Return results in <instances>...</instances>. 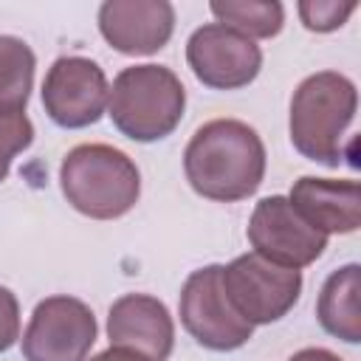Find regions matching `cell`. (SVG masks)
I'll list each match as a JSON object with an SVG mask.
<instances>
[{
    "mask_svg": "<svg viewBox=\"0 0 361 361\" xmlns=\"http://www.w3.org/2000/svg\"><path fill=\"white\" fill-rule=\"evenodd\" d=\"M316 319L324 333L347 344L361 341V265L347 262L333 271L316 299Z\"/></svg>",
    "mask_w": 361,
    "mask_h": 361,
    "instance_id": "cell-14",
    "label": "cell"
},
{
    "mask_svg": "<svg viewBox=\"0 0 361 361\" xmlns=\"http://www.w3.org/2000/svg\"><path fill=\"white\" fill-rule=\"evenodd\" d=\"M110 347H130L155 361H166L175 347V322L166 305L149 293H124L107 313Z\"/></svg>",
    "mask_w": 361,
    "mask_h": 361,
    "instance_id": "cell-12",
    "label": "cell"
},
{
    "mask_svg": "<svg viewBox=\"0 0 361 361\" xmlns=\"http://www.w3.org/2000/svg\"><path fill=\"white\" fill-rule=\"evenodd\" d=\"M296 214L319 234H353L361 226V189L353 178H313L305 175L288 195Z\"/></svg>",
    "mask_w": 361,
    "mask_h": 361,
    "instance_id": "cell-13",
    "label": "cell"
},
{
    "mask_svg": "<svg viewBox=\"0 0 361 361\" xmlns=\"http://www.w3.org/2000/svg\"><path fill=\"white\" fill-rule=\"evenodd\" d=\"M34 144V124L25 113H0V183L8 178L11 161Z\"/></svg>",
    "mask_w": 361,
    "mask_h": 361,
    "instance_id": "cell-17",
    "label": "cell"
},
{
    "mask_svg": "<svg viewBox=\"0 0 361 361\" xmlns=\"http://www.w3.org/2000/svg\"><path fill=\"white\" fill-rule=\"evenodd\" d=\"M288 361H341L333 350H324V347H305L299 353H293Z\"/></svg>",
    "mask_w": 361,
    "mask_h": 361,
    "instance_id": "cell-21",
    "label": "cell"
},
{
    "mask_svg": "<svg viewBox=\"0 0 361 361\" xmlns=\"http://www.w3.org/2000/svg\"><path fill=\"white\" fill-rule=\"evenodd\" d=\"M37 56L20 37L0 34V113H25L34 87Z\"/></svg>",
    "mask_w": 361,
    "mask_h": 361,
    "instance_id": "cell-15",
    "label": "cell"
},
{
    "mask_svg": "<svg viewBox=\"0 0 361 361\" xmlns=\"http://www.w3.org/2000/svg\"><path fill=\"white\" fill-rule=\"evenodd\" d=\"M17 338H20V302L6 285H0V353L11 350Z\"/></svg>",
    "mask_w": 361,
    "mask_h": 361,
    "instance_id": "cell-19",
    "label": "cell"
},
{
    "mask_svg": "<svg viewBox=\"0 0 361 361\" xmlns=\"http://www.w3.org/2000/svg\"><path fill=\"white\" fill-rule=\"evenodd\" d=\"M110 85L99 62L87 56H59L42 82V107L62 130L96 124L107 110Z\"/></svg>",
    "mask_w": 361,
    "mask_h": 361,
    "instance_id": "cell-8",
    "label": "cell"
},
{
    "mask_svg": "<svg viewBox=\"0 0 361 361\" xmlns=\"http://www.w3.org/2000/svg\"><path fill=\"white\" fill-rule=\"evenodd\" d=\"M223 290L248 324H274L299 302L302 271L279 268L251 251L223 265Z\"/></svg>",
    "mask_w": 361,
    "mask_h": 361,
    "instance_id": "cell-6",
    "label": "cell"
},
{
    "mask_svg": "<svg viewBox=\"0 0 361 361\" xmlns=\"http://www.w3.org/2000/svg\"><path fill=\"white\" fill-rule=\"evenodd\" d=\"M355 8H358L355 0H344V3H338V0H302L296 6L302 25L307 31H316V34H330V31L341 28Z\"/></svg>",
    "mask_w": 361,
    "mask_h": 361,
    "instance_id": "cell-18",
    "label": "cell"
},
{
    "mask_svg": "<svg viewBox=\"0 0 361 361\" xmlns=\"http://www.w3.org/2000/svg\"><path fill=\"white\" fill-rule=\"evenodd\" d=\"M209 11L248 39H271L285 25V8L276 0H212Z\"/></svg>",
    "mask_w": 361,
    "mask_h": 361,
    "instance_id": "cell-16",
    "label": "cell"
},
{
    "mask_svg": "<svg viewBox=\"0 0 361 361\" xmlns=\"http://www.w3.org/2000/svg\"><path fill=\"white\" fill-rule=\"evenodd\" d=\"M104 42L127 56H149L166 48L175 31V6L166 0H107L99 6Z\"/></svg>",
    "mask_w": 361,
    "mask_h": 361,
    "instance_id": "cell-11",
    "label": "cell"
},
{
    "mask_svg": "<svg viewBox=\"0 0 361 361\" xmlns=\"http://www.w3.org/2000/svg\"><path fill=\"white\" fill-rule=\"evenodd\" d=\"M65 200L85 217H124L141 197V172L135 161L110 144H79L59 164Z\"/></svg>",
    "mask_w": 361,
    "mask_h": 361,
    "instance_id": "cell-3",
    "label": "cell"
},
{
    "mask_svg": "<svg viewBox=\"0 0 361 361\" xmlns=\"http://www.w3.org/2000/svg\"><path fill=\"white\" fill-rule=\"evenodd\" d=\"M87 361H155V358H149V355H144V353H135V350H130V347H107V350L96 353V355L87 358Z\"/></svg>",
    "mask_w": 361,
    "mask_h": 361,
    "instance_id": "cell-20",
    "label": "cell"
},
{
    "mask_svg": "<svg viewBox=\"0 0 361 361\" xmlns=\"http://www.w3.org/2000/svg\"><path fill=\"white\" fill-rule=\"evenodd\" d=\"M178 316L183 330L212 353H231L248 344L254 324H248L223 290V265H203L192 271L180 288Z\"/></svg>",
    "mask_w": 361,
    "mask_h": 361,
    "instance_id": "cell-5",
    "label": "cell"
},
{
    "mask_svg": "<svg viewBox=\"0 0 361 361\" xmlns=\"http://www.w3.org/2000/svg\"><path fill=\"white\" fill-rule=\"evenodd\" d=\"M245 234L254 254L290 271L313 265L327 248V237L310 228L282 195H268L254 206Z\"/></svg>",
    "mask_w": 361,
    "mask_h": 361,
    "instance_id": "cell-9",
    "label": "cell"
},
{
    "mask_svg": "<svg viewBox=\"0 0 361 361\" xmlns=\"http://www.w3.org/2000/svg\"><path fill=\"white\" fill-rule=\"evenodd\" d=\"M186 110V87L166 65H130L118 71L107 96L113 127L138 144L172 135Z\"/></svg>",
    "mask_w": 361,
    "mask_h": 361,
    "instance_id": "cell-4",
    "label": "cell"
},
{
    "mask_svg": "<svg viewBox=\"0 0 361 361\" xmlns=\"http://www.w3.org/2000/svg\"><path fill=\"white\" fill-rule=\"evenodd\" d=\"M186 62L200 85L212 90H240L259 76L262 51L254 39L220 23H206L192 31Z\"/></svg>",
    "mask_w": 361,
    "mask_h": 361,
    "instance_id": "cell-10",
    "label": "cell"
},
{
    "mask_svg": "<svg viewBox=\"0 0 361 361\" xmlns=\"http://www.w3.org/2000/svg\"><path fill=\"white\" fill-rule=\"evenodd\" d=\"M265 144L259 133L240 118H212L195 130L183 149L189 186L214 203L251 197L265 178Z\"/></svg>",
    "mask_w": 361,
    "mask_h": 361,
    "instance_id": "cell-1",
    "label": "cell"
},
{
    "mask_svg": "<svg viewBox=\"0 0 361 361\" xmlns=\"http://www.w3.org/2000/svg\"><path fill=\"white\" fill-rule=\"evenodd\" d=\"M358 90L353 79L338 71H319L305 76L290 96V144L316 164L338 166L344 161V138L355 121Z\"/></svg>",
    "mask_w": 361,
    "mask_h": 361,
    "instance_id": "cell-2",
    "label": "cell"
},
{
    "mask_svg": "<svg viewBox=\"0 0 361 361\" xmlns=\"http://www.w3.org/2000/svg\"><path fill=\"white\" fill-rule=\"evenodd\" d=\"M99 336L93 310L76 296H48L37 302L23 333L25 361H87Z\"/></svg>",
    "mask_w": 361,
    "mask_h": 361,
    "instance_id": "cell-7",
    "label": "cell"
}]
</instances>
